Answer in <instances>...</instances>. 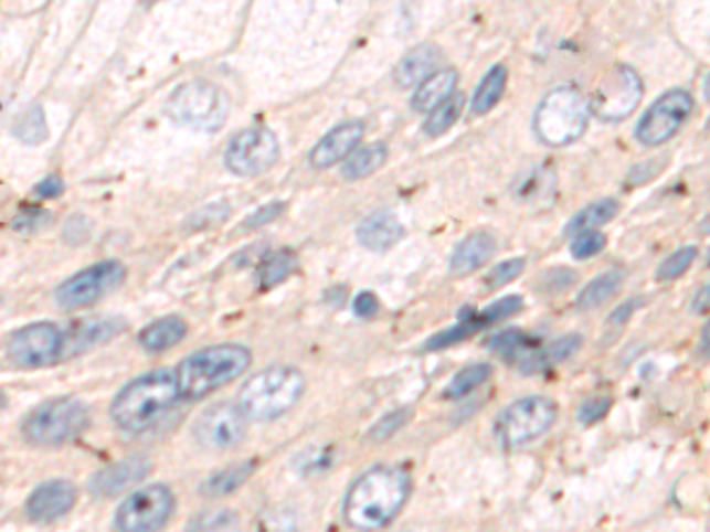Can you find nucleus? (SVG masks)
<instances>
[{"label": "nucleus", "mask_w": 710, "mask_h": 532, "mask_svg": "<svg viewBox=\"0 0 710 532\" xmlns=\"http://www.w3.org/2000/svg\"><path fill=\"white\" fill-rule=\"evenodd\" d=\"M412 492V478L403 467L379 464L353 480L346 492L343 519L358 532H374L386 528Z\"/></svg>", "instance_id": "obj_1"}, {"label": "nucleus", "mask_w": 710, "mask_h": 532, "mask_svg": "<svg viewBox=\"0 0 710 532\" xmlns=\"http://www.w3.org/2000/svg\"><path fill=\"white\" fill-rule=\"evenodd\" d=\"M180 401L176 372L155 370L126 384L112 401V422L124 434H145Z\"/></svg>", "instance_id": "obj_2"}, {"label": "nucleus", "mask_w": 710, "mask_h": 532, "mask_svg": "<svg viewBox=\"0 0 710 532\" xmlns=\"http://www.w3.org/2000/svg\"><path fill=\"white\" fill-rule=\"evenodd\" d=\"M252 364V351L242 343H219L200 348L178 364L176 379L183 401H202L240 379Z\"/></svg>", "instance_id": "obj_3"}, {"label": "nucleus", "mask_w": 710, "mask_h": 532, "mask_svg": "<svg viewBox=\"0 0 710 532\" xmlns=\"http://www.w3.org/2000/svg\"><path fill=\"white\" fill-rule=\"evenodd\" d=\"M306 393V376L287 364L254 374L240 391L237 405L250 422L268 424L287 414Z\"/></svg>", "instance_id": "obj_4"}, {"label": "nucleus", "mask_w": 710, "mask_h": 532, "mask_svg": "<svg viewBox=\"0 0 710 532\" xmlns=\"http://www.w3.org/2000/svg\"><path fill=\"white\" fill-rule=\"evenodd\" d=\"M590 114V103L581 91L561 86L542 97L533 116V130L544 145L569 147L583 138Z\"/></svg>", "instance_id": "obj_5"}, {"label": "nucleus", "mask_w": 710, "mask_h": 532, "mask_svg": "<svg viewBox=\"0 0 710 532\" xmlns=\"http://www.w3.org/2000/svg\"><path fill=\"white\" fill-rule=\"evenodd\" d=\"M163 111H167L169 119L178 126L202 132H216L227 121L230 99L216 83L194 78L188 83H180L169 95Z\"/></svg>", "instance_id": "obj_6"}, {"label": "nucleus", "mask_w": 710, "mask_h": 532, "mask_svg": "<svg viewBox=\"0 0 710 532\" xmlns=\"http://www.w3.org/2000/svg\"><path fill=\"white\" fill-rule=\"evenodd\" d=\"M88 426V407L76 397H55L36 407L22 422V436L39 447H62L76 440Z\"/></svg>", "instance_id": "obj_7"}, {"label": "nucleus", "mask_w": 710, "mask_h": 532, "mask_svg": "<svg viewBox=\"0 0 710 532\" xmlns=\"http://www.w3.org/2000/svg\"><path fill=\"white\" fill-rule=\"evenodd\" d=\"M559 417V407L550 397L528 395L511 403L495 422V436L507 450L538 440L548 434Z\"/></svg>", "instance_id": "obj_8"}, {"label": "nucleus", "mask_w": 710, "mask_h": 532, "mask_svg": "<svg viewBox=\"0 0 710 532\" xmlns=\"http://www.w3.org/2000/svg\"><path fill=\"white\" fill-rule=\"evenodd\" d=\"M67 334L55 322H34L12 331L6 343L8 360L20 370L51 368L64 360Z\"/></svg>", "instance_id": "obj_9"}, {"label": "nucleus", "mask_w": 710, "mask_h": 532, "mask_svg": "<svg viewBox=\"0 0 710 532\" xmlns=\"http://www.w3.org/2000/svg\"><path fill=\"white\" fill-rule=\"evenodd\" d=\"M176 494L169 486L152 483L130 492L114 513L117 532H157L173 517Z\"/></svg>", "instance_id": "obj_10"}, {"label": "nucleus", "mask_w": 710, "mask_h": 532, "mask_svg": "<svg viewBox=\"0 0 710 532\" xmlns=\"http://www.w3.org/2000/svg\"><path fill=\"white\" fill-rule=\"evenodd\" d=\"M225 169L240 178L268 173L279 159V140L268 126H250L240 130L225 147Z\"/></svg>", "instance_id": "obj_11"}, {"label": "nucleus", "mask_w": 710, "mask_h": 532, "mask_svg": "<svg viewBox=\"0 0 710 532\" xmlns=\"http://www.w3.org/2000/svg\"><path fill=\"white\" fill-rule=\"evenodd\" d=\"M642 95L644 86L639 74L633 66L618 64L600 81L597 91L590 99V111L606 124L625 121L639 107Z\"/></svg>", "instance_id": "obj_12"}, {"label": "nucleus", "mask_w": 710, "mask_h": 532, "mask_svg": "<svg viewBox=\"0 0 710 532\" xmlns=\"http://www.w3.org/2000/svg\"><path fill=\"white\" fill-rule=\"evenodd\" d=\"M126 279V268L119 260L95 263L88 270H81L55 291V304L62 310H81L105 298Z\"/></svg>", "instance_id": "obj_13"}, {"label": "nucleus", "mask_w": 710, "mask_h": 532, "mask_svg": "<svg viewBox=\"0 0 710 532\" xmlns=\"http://www.w3.org/2000/svg\"><path fill=\"white\" fill-rule=\"evenodd\" d=\"M693 111V97L675 88L660 95L637 124V140L647 147H660L672 140Z\"/></svg>", "instance_id": "obj_14"}, {"label": "nucleus", "mask_w": 710, "mask_h": 532, "mask_svg": "<svg viewBox=\"0 0 710 532\" xmlns=\"http://www.w3.org/2000/svg\"><path fill=\"white\" fill-rule=\"evenodd\" d=\"M246 419L240 405L216 403L206 407L194 422V438L206 450H230L246 434Z\"/></svg>", "instance_id": "obj_15"}, {"label": "nucleus", "mask_w": 710, "mask_h": 532, "mask_svg": "<svg viewBox=\"0 0 710 532\" xmlns=\"http://www.w3.org/2000/svg\"><path fill=\"white\" fill-rule=\"evenodd\" d=\"M523 308V298L521 296H505L502 301H495L492 306H488L484 312H467V318H462L457 324H453L451 329L441 331V334L432 337L422 351H443V348H451L455 343L467 341L471 337H476L478 331H484L492 324H500L509 318H515V315Z\"/></svg>", "instance_id": "obj_16"}, {"label": "nucleus", "mask_w": 710, "mask_h": 532, "mask_svg": "<svg viewBox=\"0 0 710 532\" xmlns=\"http://www.w3.org/2000/svg\"><path fill=\"white\" fill-rule=\"evenodd\" d=\"M76 500H78V490L72 480H60V478L47 480V483H41L29 494L27 517L41 525L55 523L67 517V513L76 507Z\"/></svg>", "instance_id": "obj_17"}, {"label": "nucleus", "mask_w": 710, "mask_h": 532, "mask_svg": "<svg viewBox=\"0 0 710 532\" xmlns=\"http://www.w3.org/2000/svg\"><path fill=\"white\" fill-rule=\"evenodd\" d=\"M362 136H365V121L360 119H351L335 126L327 136L318 140L316 147L310 149V166L316 171L332 169V166H337L339 161H346L356 152Z\"/></svg>", "instance_id": "obj_18"}, {"label": "nucleus", "mask_w": 710, "mask_h": 532, "mask_svg": "<svg viewBox=\"0 0 710 532\" xmlns=\"http://www.w3.org/2000/svg\"><path fill=\"white\" fill-rule=\"evenodd\" d=\"M152 469V464L147 457H126L121 461H114L109 464L107 469L103 471H97L93 478H91V492L95 497H114V494H121L124 490L128 488H134L136 483H140V480L150 474Z\"/></svg>", "instance_id": "obj_19"}, {"label": "nucleus", "mask_w": 710, "mask_h": 532, "mask_svg": "<svg viewBox=\"0 0 710 532\" xmlns=\"http://www.w3.org/2000/svg\"><path fill=\"white\" fill-rule=\"evenodd\" d=\"M126 322L117 318H91L84 322H74L70 329H64L67 341H64V360L76 358L81 353L91 351L95 345H103L119 337Z\"/></svg>", "instance_id": "obj_20"}, {"label": "nucleus", "mask_w": 710, "mask_h": 532, "mask_svg": "<svg viewBox=\"0 0 710 532\" xmlns=\"http://www.w3.org/2000/svg\"><path fill=\"white\" fill-rule=\"evenodd\" d=\"M356 237L370 252L384 254L405 237V225L391 211H374L360 221Z\"/></svg>", "instance_id": "obj_21"}, {"label": "nucleus", "mask_w": 710, "mask_h": 532, "mask_svg": "<svg viewBox=\"0 0 710 532\" xmlns=\"http://www.w3.org/2000/svg\"><path fill=\"white\" fill-rule=\"evenodd\" d=\"M495 248H498V240H495L492 232L488 230H476L471 235L462 240L451 256V275L455 277H467L476 273L478 268L492 258Z\"/></svg>", "instance_id": "obj_22"}, {"label": "nucleus", "mask_w": 710, "mask_h": 532, "mask_svg": "<svg viewBox=\"0 0 710 532\" xmlns=\"http://www.w3.org/2000/svg\"><path fill=\"white\" fill-rule=\"evenodd\" d=\"M443 60L441 50L434 43H422L417 47H412L410 53L399 62L393 72L395 86L399 88H415L422 86V83L436 74L438 62Z\"/></svg>", "instance_id": "obj_23"}, {"label": "nucleus", "mask_w": 710, "mask_h": 532, "mask_svg": "<svg viewBox=\"0 0 710 532\" xmlns=\"http://www.w3.org/2000/svg\"><path fill=\"white\" fill-rule=\"evenodd\" d=\"M459 83V74L453 66L448 70H438L436 74L428 76L422 86H417L415 95L410 97V107L422 114H432L436 107H441L445 99L455 95V88Z\"/></svg>", "instance_id": "obj_24"}, {"label": "nucleus", "mask_w": 710, "mask_h": 532, "mask_svg": "<svg viewBox=\"0 0 710 532\" xmlns=\"http://www.w3.org/2000/svg\"><path fill=\"white\" fill-rule=\"evenodd\" d=\"M186 334H188L186 320L176 318V315H169V318H161L147 324L138 334V341L147 353H163L183 341Z\"/></svg>", "instance_id": "obj_25"}, {"label": "nucleus", "mask_w": 710, "mask_h": 532, "mask_svg": "<svg viewBox=\"0 0 710 532\" xmlns=\"http://www.w3.org/2000/svg\"><path fill=\"white\" fill-rule=\"evenodd\" d=\"M581 341H583L581 337L569 334V337H561L559 341H552L548 345H540L519 364V368L523 374H538V372L550 370V368H554V364L569 360L577 351V348H581Z\"/></svg>", "instance_id": "obj_26"}, {"label": "nucleus", "mask_w": 710, "mask_h": 532, "mask_svg": "<svg viewBox=\"0 0 710 532\" xmlns=\"http://www.w3.org/2000/svg\"><path fill=\"white\" fill-rule=\"evenodd\" d=\"M389 159V147L384 142H372L365 147H358L356 152L343 161L341 178L343 180H362L377 173Z\"/></svg>", "instance_id": "obj_27"}, {"label": "nucleus", "mask_w": 710, "mask_h": 532, "mask_svg": "<svg viewBox=\"0 0 710 532\" xmlns=\"http://www.w3.org/2000/svg\"><path fill=\"white\" fill-rule=\"evenodd\" d=\"M505 91H507V66L495 64L490 66V72L484 76V81L478 83V88L471 97V114L484 116L490 109L498 107Z\"/></svg>", "instance_id": "obj_28"}, {"label": "nucleus", "mask_w": 710, "mask_h": 532, "mask_svg": "<svg viewBox=\"0 0 710 532\" xmlns=\"http://www.w3.org/2000/svg\"><path fill=\"white\" fill-rule=\"evenodd\" d=\"M296 268H299V258H296L292 248H279V252L266 254L258 263L261 289H273L277 285H283L285 279H289L296 273Z\"/></svg>", "instance_id": "obj_29"}, {"label": "nucleus", "mask_w": 710, "mask_h": 532, "mask_svg": "<svg viewBox=\"0 0 710 532\" xmlns=\"http://www.w3.org/2000/svg\"><path fill=\"white\" fill-rule=\"evenodd\" d=\"M256 469V461H242V464H233V467H227V469H221L216 474H211L206 480H204V486H202V492L206 497H225V494H233L235 490H240L246 480H250V476L254 474Z\"/></svg>", "instance_id": "obj_30"}, {"label": "nucleus", "mask_w": 710, "mask_h": 532, "mask_svg": "<svg viewBox=\"0 0 710 532\" xmlns=\"http://www.w3.org/2000/svg\"><path fill=\"white\" fill-rule=\"evenodd\" d=\"M616 213H618L616 199H600V202H594L573 215L566 225V235L575 237V235H581V232L597 230V227L606 225L608 221H614Z\"/></svg>", "instance_id": "obj_31"}, {"label": "nucleus", "mask_w": 710, "mask_h": 532, "mask_svg": "<svg viewBox=\"0 0 710 532\" xmlns=\"http://www.w3.org/2000/svg\"><path fill=\"white\" fill-rule=\"evenodd\" d=\"M625 279V270L623 268H614L604 275H600L597 279H592L587 287H583V291L577 294V308L590 310L594 306H602L606 304L611 296H616V291L621 289Z\"/></svg>", "instance_id": "obj_32"}, {"label": "nucleus", "mask_w": 710, "mask_h": 532, "mask_svg": "<svg viewBox=\"0 0 710 532\" xmlns=\"http://www.w3.org/2000/svg\"><path fill=\"white\" fill-rule=\"evenodd\" d=\"M492 374V368L488 362H474V364H467L465 370H459L453 379H451V384L448 389L443 391V397L445 401H462V397H467L471 391H476L478 386H484L486 381L490 379Z\"/></svg>", "instance_id": "obj_33"}, {"label": "nucleus", "mask_w": 710, "mask_h": 532, "mask_svg": "<svg viewBox=\"0 0 710 532\" xmlns=\"http://www.w3.org/2000/svg\"><path fill=\"white\" fill-rule=\"evenodd\" d=\"M462 111H465V95L455 93L453 97L445 99L441 107H436L432 114H426L424 121V132L428 138H438L445 130H451L457 121Z\"/></svg>", "instance_id": "obj_34"}, {"label": "nucleus", "mask_w": 710, "mask_h": 532, "mask_svg": "<svg viewBox=\"0 0 710 532\" xmlns=\"http://www.w3.org/2000/svg\"><path fill=\"white\" fill-rule=\"evenodd\" d=\"M188 532H240V519L233 509L204 511L192 519Z\"/></svg>", "instance_id": "obj_35"}, {"label": "nucleus", "mask_w": 710, "mask_h": 532, "mask_svg": "<svg viewBox=\"0 0 710 532\" xmlns=\"http://www.w3.org/2000/svg\"><path fill=\"white\" fill-rule=\"evenodd\" d=\"M14 136L18 140H22L24 145H41L47 140V124H45V114L43 107H31L22 119L14 124L12 128Z\"/></svg>", "instance_id": "obj_36"}, {"label": "nucleus", "mask_w": 710, "mask_h": 532, "mask_svg": "<svg viewBox=\"0 0 710 532\" xmlns=\"http://www.w3.org/2000/svg\"><path fill=\"white\" fill-rule=\"evenodd\" d=\"M699 252H697V246H682V248H677V252H672L664 263L658 265V270H656V279L658 281H672L677 277H682L689 268H691V263L697 260Z\"/></svg>", "instance_id": "obj_37"}, {"label": "nucleus", "mask_w": 710, "mask_h": 532, "mask_svg": "<svg viewBox=\"0 0 710 532\" xmlns=\"http://www.w3.org/2000/svg\"><path fill=\"white\" fill-rule=\"evenodd\" d=\"M407 419H410V409H405V407L403 409H393V412L384 414V417L370 428L368 438H372L377 443L389 440V438H393L395 434H399V430L407 424Z\"/></svg>", "instance_id": "obj_38"}, {"label": "nucleus", "mask_w": 710, "mask_h": 532, "mask_svg": "<svg viewBox=\"0 0 710 532\" xmlns=\"http://www.w3.org/2000/svg\"><path fill=\"white\" fill-rule=\"evenodd\" d=\"M526 268V260L523 258H509L500 265H495V268H490V273L486 275V287L490 291L495 289H500L505 285H509V281H515Z\"/></svg>", "instance_id": "obj_39"}, {"label": "nucleus", "mask_w": 710, "mask_h": 532, "mask_svg": "<svg viewBox=\"0 0 710 532\" xmlns=\"http://www.w3.org/2000/svg\"><path fill=\"white\" fill-rule=\"evenodd\" d=\"M606 246V237L602 235L600 230H592V232H581V235H575L573 242H571V254L575 258H592V256H597L602 248Z\"/></svg>", "instance_id": "obj_40"}, {"label": "nucleus", "mask_w": 710, "mask_h": 532, "mask_svg": "<svg viewBox=\"0 0 710 532\" xmlns=\"http://www.w3.org/2000/svg\"><path fill=\"white\" fill-rule=\"evenodd\" d=\"M53 221V215L43 209H22L12 221V230L18 232H36Z\"/></svg>", "instance_id": "obj_41"}, {"label": "nucleus", "mask_w": 710, "mask_h": 532, "mask_svg": "<svg viewBox=\"0 0 710 532\" xmlns=\"http://www.w3.org/2000/svg\"><path fill=\"white\" fill-rule=\"evenodd\" d=\"M285 209H287L285 202H271V204H266V206H261L258 211H254L252 215H246L242 227H244V230H258V227H263V225L273 223L275 219H279V215H283Z\"/></svg>", "instance_id": "obj_42"}, {"label": "nucleus", "mask_w": 710, "mask_h": 532, "mask_svg": "<svg viewBox=\"0 0 710 532\" xmlns=\"http://www.w3.org/2000/svg\"><path fill=\"white\" fill-rule=\"evenodd\" d=\"M608 409H611V397H590V401L583 403L581 414H577V417H581V422L585 426H592V424L602 422L608 414Z\"/></svg>", "instance_id": "obj_43"}, {"label": "nucleus", "mask_w": 710, "mask_h": 532, "mask_svg": "<svg viewBox=\"0 0 710 532\" xmlns=\"http://www.w3.org/2000/svg\"><path fill=\"white\" fill-rule=\"evenodd\" d=\"M91 235V230H88V221L84 219V215H74V219L67 223V227H64V242L76 246L81 242H86Z\"/></svg>", "instance_id": "obj_44"}, {"label": "nucleus", "mask_w": 710, "mask_h": 532, "mask_svg": "<svg viewBox=\"0 0 710 532\" xmlns=\"http://www.w3.org/2000/svg\"><path fill=\"white\" fill-rule=\"evenodd\" d=\"M62 192H64V180L57 173L45 175L41 182H36V188H34V194L41 199H57V196H62Z\"/></svg>", "instance_id": "obj_45"}, {"label": "nucleus", "mask_w": 710, "mask_h": 532, "mask_svg": "<svg viewBox=\"0 0 710 532\" xmlns=\"http://www.w3.org/2000/svg\"><path fill=\"white\" fill-rule=\"evenodd\" d=\"M353 312L358 318H374L379 312V298L372 291H360L353 301Z\"/></svg>", "instance_id": "obj_46"}, {"label": "nucleus", "mask_w": 710, "mask_h": 532, "mask_svg": "<svg viewBox=\"0 0 710 532\" xmlns=\"http://www.w3.org/2000/svg\"><path fill=\"white\" fill-rule=\"evenodd\" d=\"M637 304L635 301H627L623 306H618L614 312H611V318H608V327H623L627 320H630V315L635 312Z\"/></svg>", "instance_id": "obj_47"}, {"label": "nucleus", "mask_w": 710, "mask_h": 532, "mask_svg": "<svg viewBox=\"0 0 710 532\" xmlns=\"http://www.w3.org/2000/svg\"><path fill=\"white\" fill-rule=\"evenodd\" d=\"M691 310L697 312V315H703L710 310V285H703L697 296H693V301H691Z\"/></svg>", "instance_id": "obj_48"}, {"label": "nucleus", "mask_w": 710, "mask_h": 532, "mask_svg": "<svg viewBox=\"0 0 710 532\" xmlns=\"http://www.w3.org/2000/svg\"><path fill=\"white\" fill-rule=\"evenodd\" d=\"M701 351L703 355H710V322L701 331Z\"/></svg>", "instance_id": "obj_49"}, {"label": "nucleus", "mask_w": 710, "mask_h": 532, "mask_svg": "<svg viewBox=\"0 0 710 532\" xmlns=\"http://www.w3.org/2000/svg\"><path fill=\"white\" fill-rule=\"evenodd\" d=\"M703 93H706V97L710 99V74H708V78H706V83H703Z\"/></svg>", "instance_id": "obj_50"}, {"label": "nucleus", "mask_w": 710, "mask_h": 532, "mask_svg": "<svg viewBox=\"0 0 710 532\" xmlns=\"http://www.w3.org/2000/svg\"><path fill=\"white\" fill-rule=\"evenodd\" d=\"M708 260H710V252H708Z\"/></svg>", "instance_id": "obj_51"}]
</instances>
